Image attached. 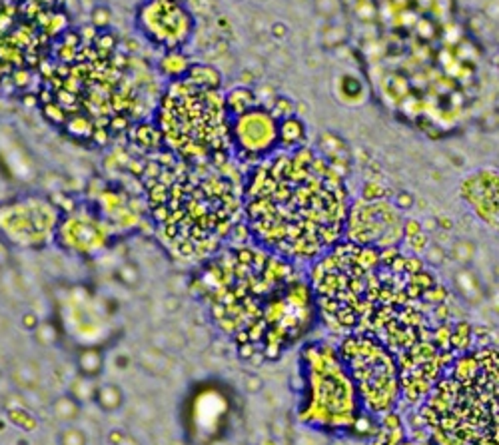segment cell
<instances>
[{"label": "cell", "mask_w": 499, "mask_h": 445, "mask_svg": "<svg viewBox=\"0 0 499 445\" xmlns=\"http://www.w3.org/2000/svg\"><path fill=\"white\" fill-rule=\"evenodd\" d=\"M56 445H88V435L78 425H64L56 435Z\"/></svg>", "instance_id": "obj_22"}, {"label": "cell", "mask_w": 499, "mask_h": 445, "mask_svg": "<svg viewBox=\"0 0 499 445\" xmlns=\"http://www.w3.org/2000/svg\"><path fill=\"white\" fill-rule=\"evenodd\" d=\"M134 21L146 42L164 52L184 51L196 32V19L182 0H142Z\"/></svg>", "instance_id": "obj_9"}, {"label": "cell", "mask_w": 499, "mask_h": 445, "mask_svg": "<svg viewBox=\"0 0 499 445\" xmlns=\"http://www.w3.org/2000/svg\"><path fill=\"white\" fill-rule=\"evenodd\" d=\"M401 441V424L397 415L387 414L384 422V429L377 435L376 445H397Z\"/></svg>", "instance_id": "obj_21"}, {"label": "cell", "mask_w": 499, "mask_h": 445, "mask_svg": "<svg viewBox=\"0 0 499 445\" xmlns=\"http://www.w3.org/2000/svg\"><path fill=\"white\" fill-rule=\"evenodd\" d=\"M114 278L118 280V283H122L124 288H128V290H136V288L142 283V270H140V266H138V263L128 260V262L120 263V266L116 268Z\"/></svg>", "instance_id": "obj_20"}, {"label": "cell", "mask_w": 499, "mask_h": 445, "mask_svg": "<svg viewBox=\"0 0 499 445\" xmlns=\"http://www.w3.org/2000/svg\"><path fill=\"white\" fill-rule=\"evenodd\" d=\"M337 355L356 385L359 402L372 414H386L399 399L401 367L379 337L352 334L342 340Z\"/></svg>", "instance_id": "obj_6"}, {"label": "cell", "mask_w": 499, "mask_h": 445, "mask_svg": "<svg viewBox=\"0 0 499 445\" xmlns=\"http://www.w3.org/2000/svg\"><path fill=\"white\" fill-rule=\"evenodd\" d=\"M340 84H342V96H357L364 92V86L356 76H344Z\"/></svg>", "instance_id": "obj_28"}, {"label": "cell", "mask_w": 499, "mask_h": 445, "mask_svg": "<svg viewBox=\"0 0 499 445\" xmlns=\"http://www.w3.org/2000/svg\"><path fill=\"white\" fill-rule=\"evenodd\" d=\"M41 318H38V314L36 312H24V314L21 315V325L24 332H28V334H34L38 328H41Z\"/></svg>", "instance_id": "obj_30"}, {"label": "cell", "mask_w": 499, "mask_h": 445, "mask_svg": "<svg viewBox=\"0 0 499 445\" xmlns=\"http://www.w3.org/2000/svg\"><path fill=\"white\" fill-rule=\"evenodd\" d=\"M194 62L188 61V56L184 54V51H170L164 52L162 58L158 61V66H156V72L160 74V78H164L166 82L180 80L184 78L188 70L192 68Z\"/></svg>", "instance_id": "obj_13"}, {"label": "cell", "mask_w": 499, "mask_h": 445, "mask_svg": "<svg viewBox=\"0 0 499 445\" xmlns=\"http://www.w3.org/2000/svg\"><path fill=\"white\" fill-rule=\"evenodd\" d=\"M232 152L248 160L262 162L280 148V118L266 106H254L250 110L232 116L230 122Z\"/></svg>", "instance_id": "obj_10"}, {"label": "cell", "mask_w": 499, "mask_h": 445, "mask_svg": "<svg viewBox=\"0 0 499 445\" xmlns=\"http://www.w3.org/2000/svg\"><path fill=\"white\" fill-rule=\"evenodd\" d=\"M128 437V434L124 431V429H112L110 434H108V444L110 445H122V441Z\"/></svg>", "instance_id": "obj_32"}, {"label": "cell", "mask_w": 499, "mask_h": 445, "mask_svg": "<svg viewBox=\"0 0 499 445\" xmlns=\"http://www.w3.org/2000/svg\"><path fill=\"white\" fill-rule=\"evenodd\" d=\"M498 68H499V58H498Z\"/></svg>", "instance_id": "obj_36"}, {"label": "cell", "mask_w": 499, "mask_h": 445, "mask_svg": "<svg viewBox=\"0 0 499 445\" xmlns=\"http://www.w3.org/2000/svg\"><path fill=\"white\" fill-rule=\"evenodd\" d=\"M426 230H434V228H438V220H426V226H424Z\"/></svg>", "instance_id": "obj_34"}, {"label": "cell", "mask_w": 499, "mask_h": 445, "mask_svg": "<svg viewBox=\"0 0 499 445\" xmlns=\"http://www.w3.org/2000/svg\"><path fill=\"white\" fill-rule=\"evenodd\" d=\"M426 260H428L429 263L441 266V263L446 262V252H443V248L438 246V244H429L428 250H426Z\"/></svg>", "instance_id": "obj_31"}, {"label": "cell", "mask_w": 499, "mask_h": 445, "mask_svg": "<svg viewBox=\"0 0 499 445\" xmlns=\"http://www.w3.org/2000/svg\"><path fill=\"white\" fill-rule=\"evenodd\" d=\"M0 382H2V370H0Z\"/></svg>", "instance_id": "obj_35"}, {"label": "cell", "mask_w": 499, "mask_h": 445, "mask_svg": "<svg viewBox=\"0 0 499 445\" xmlns=\"http://www.w3.org/2000/svg\"><path fill=\"white\" fill-rule=\"evenodd\" d=\"M306 142V124L298 116H288L280 120V148L298 150Z\"/></svg>", "instance_id": "obj_16"}, {"label": "cell", "mask_w": 499, "mask_h": 445, "mask_svg": "<svg viewBox=\"0 0 499 445\" xmlns=\"http://www.w3.org/2000/svg\"><path fill=\"white\" fill-rule=\"evenodd\" d=\"M126 404V394L116 382H100L96 395H94V405L103 414H116L120 412Z\"/></svg>", "instance_id": "obj_14"}, {"label": "cell", "mask_w": 499, "mask_h": 445, "mask_svg": "<svg viewBox=\"0 0 499 445\" xmlns=\"http://www.w3.org/2000/svg\"><path fill=\"white\" fill-rule=\"evenodd\" d=\"M64 234L66 236V248L70 246L74 250L80 252H88L92 248L100 246L104 240V234L98 228V222H92L90 218H82V216H74L66 222V230L58 226L56 236Z\"/></svg>", "instance_id": "obj_11"}, {"label": "cell", "mask_w": 499, "mask_h": 445, "mask_svg": "<svg viewBox=\"0 0 499 445\" xmlns=\"http://www.w3.org/2000/svg\"><path fill=\"white\" fill-rule=\"evenodd\" d=\"M416 196L411 192H408V190H401V192L396 194V198H394V206H396L397 210H404V212H408V210H411L414 206H416Z\"/></svg>", "instance_id": "obj_29"}, {"label": "cell", "mask_w": 499, "mask_h": 445, "mask_svg": "<svg viewBox=\"0 0 499 445\" xmlns=\"http://www.w3.org/2000/svg\"><path fill=\"white\" fill-rule=\"evenodd\" d=\"M449 256L461 266H468L476 258V244L471 240H456L449 248Z\"/></svg>", "instance_id": "obj_23"}, {"label": "cell", "mask_w": 499, "mask_h": 445, "mask_svg": "<svg viewBox=\"0 0 499 445\" xmlns=\"http://www.w3.org/2000/svg\"><path fill=\"white\" fill-rule=\"evenodd\" d=\"M82 409H84V404H80V402H78L74 395L68 394V392L56 395L51 404V414L54 415V419L62 425L76 424V422L80 419Z\"/></svg>", "instance_id": "obj_15"}, {"label": "cell", "mask_w": 499, "mask_h": 445, "mask_svg": "<svg viewBox=\"0 0 499 445\" xmlns=\"http://www.w3.org/2000/svg\"><path fill=\"white\" fill-rule=\"evenodd\" d=\"M104 364H106L104 350L98 347V345L80 347L76 352V355H74V367H76V374L80 375H88V377L100 379V375L104 372Z\"/></svg>", "instance_id": "obj_12"}, {"label": "cell", "mask_w": 499, "mask_h": 445, "mask_svg": "<svg viewBox=\"0 0 499 445\" xmlns=\"http://www.w3.org/2000/svg\"><path fill=\"white\" fill-rule=\"evenodd\" d=\"M226 92L190 78L166 82L154 124L162 144L190 166H212L232 154Z\"/></svg>", "instance_id": "obj_4"}, {"label": "cell", "mask_w": 499, "mask_h": 445, "mask_svg": "<svg viewBox=\"0 0 499 445\" xmlns=\"http://www.w3.org/2000/svg\"><path fill=\"white\" fill-rule=\"evenodd\" d=\"M306 417L324 424L357 422L359 395L337 350L314 345L306 350Z\"/></svg>", "instance_id": "obj_7"}, {"label": "cell", "mask_w": 499, "mask_h": 445, "mask_svg": "<svg viewBox=\"0 0 499 445\" xmlns=\"http://www.w3.org/2000/svg\"><path fill=\"white\" fill-rule=\"evenodd\" d=\"M98 384H100V379H96V377H88V375L76 374L70 379L68 394L74 395V397L84 405L94 404V395H96Z\"/></svg>", "instance_id": "obj_19"}, {"label": "cell", "mask_w": 499, "mask_h": 445, "mask_svg": "<svg viewBox=\"0 0 499 445\" xmlns=\"http://www.w3.org/2000/svg\"><path fill=\"white\" fill-rule=\"evenodd\" d=\"M156 78L160 74L124 51L112 28L90 34L70 28L42 68L34 92L44 120L72 140L104 146L156 110L164 90Z\"/></svg>", "instance_id": "obj_1"}, {"label": "cell", "mask_w": 499, "mask_h": 445, "mask_svg": "<svg viewBox=\"0 0 499 445\" xmlns=\"http://www.w3.org/2000/svg\"><path fill=\"white\" fill-rule=\"evenodd\" d=\"M58 208L44 196H22L0 204V240L19 248H42L56 238Z\"/></svg>", "instance_id": "obj_8"}, {"label": "cell", "mask_w": 499, "mask_h": 445, "mask_svg": "<svg viewBox=\"0 0 499 445\" xmlns=\"http://www.w3.org/2000/svg\"><path fill=\"white\" fill-rule=\"evenodd\" d=\"M453 286H456V290H458V293L468 302V304H479L481 302V298H483V290H481V282H479V278L476 276V273L471 272V270H468L466 266L461 268V270H458V272L453 273Z\"/></svg>", "instance_id": "obj_17"}, {"label": "cell", "mask_w": 499, "mask_h": 445, "mask_svg": "<svg viewBox=\"0 0 499 445\" xmlns=\"http://www.w3.org/2000/svg\"><path fill=\"white\" fill-rule=\"evenodd\" d=\"M242 387H244L246 394L258 395L262 389H264V379L258 374H252V372H246L242 375Z\"/></svg>", "instance_id": "obj_26"}, {"label": "cell", "mask_w": 499, "mask_h": 445, "mask_svg": "<svg viewBox=\"0 0 499 445\" xmlns=\"http://www.w3.org/2000/svg\"><path fill=\"white\" fill-rule=\"evenodd\" d=\"M438 224L443 230H451V222H449L448 218H438Z\"/></svg>", "instance_id": "obj_33"}, {"label": "cell", "mask_w": 499, "mask_h": 445, "mask_svg": "<svg viewBox=\"0 0 499 445\" xmlns=\"http://www.w3.org/2000/svg\"><path fill=\"white\" fill-rule=\"evenodd\" d=\"M421 422L439 445H499V350L453 360L426 397Z\"/></svg>", "instance_id": "obj_3"}, {"label": "cell", "mask_w": 499, "mask_h": 445, "mask_svg": "<svg viewBox=\"0 0 499 445\" xmlns=\"http://www.w3.org/2000/svg\"><path fill=\"white\" fill-rule=\"evenodd\" d=\"M9 417H11V422L16 427H21V429H24V431H32L36 425H38V422L34 419V415L31 414V412H26L24 407H14V409H9Z\"/></svg>", "instance_id": "obj_24"}, {"label": "cell", "mask_w": 499, "mask_h": 445, "mask_svg": "<svg viewBox=\"0 0 499 445\" xmlns=\"http://www.w3.org/2000/svg\"><path fill=\"white\" fill-rule=\"evenodd\" d=\"M68 31L70 14L61 0H0V98L36 88Z\"/></svg>", "instance_id": "obj_5"}, {"label": "cell", "mask_w": 499, "mask_h": 445, "mask_svg": "<svg viewBox=\"0 0 499 445\" xmlns=\"http://www.w3.org/2000/svg\"><path fill=\"white\" fill-rule=\"evenodd\" d=\"M248 228L278 258H317L334 248L346 226L340 172L306 146L266 158L242 190Z\"/></svg>", "instance_id": "obj_2"}, {"label": "cell", "mask_w": 499, "mask_h": 445, "mask_svg": "<svg viewBox=\"0 0 499 445\" xmlns=\"http://www.w3.org/2000/svg\"><path fill=\"white\" fill-rule=\"evenodd\" d=\"M270 110L282 120V118H288V116H294V102L290 100L288 96H275L274 108H270Z\"/></svg>", "instance_id": "obj_27"}, {"label": "cell", "mask_w": 499, "mask_h": 445, "mask_svg": "<svg viewBox=\"0 0 499 445\" xmlns=\"http://www.w3.org/2000/svg\"><path fill=\"white\" fill-rule=\"evenodd\" d=\"M258 104L260 102L256 98V92L252 88H248V86H238V88L226 92V106H228L230 116L242 114V112L250 110Z\"/></svg>", "instance_id": "obj_18"}, {"label": "cell", "mask_w": 499, "mask_h": 445, "mask_svg": "<svg viewBox=\"0 0 499 445\" xmlns=\"http://www.w3.org/2000/svg\"><path fill=\"white\" fill-rule=\"evenodd\" d=\"M112 24V16H110V11L106 6H96L94 12H92V26L96 31H108Z\"/></svg>", "instance_id": "obj_25"}]
</instances>
